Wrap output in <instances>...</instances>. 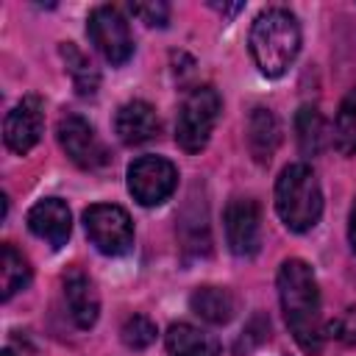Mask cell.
Segmentation results:
<instances>
[{
	"instance_id": "9a60e30c",
	"label": "cell",
	"mask_w": 356,
	"mask_h": 356,
	"mask_svg": "<svg viewBox=\"0 0 356 356\" xmlns=\"http://www.w3.org/2000/svg\"><path fill=\"white\" fill-rule=\"evenodd\" d=\"M164 345L170 356H220L217 337L192 323H172L164 334Z\"/></svg>"
},
{
	"instance_id": "cb8c5ba5",
	"label": "cell",
	"mask_w": 356,
	"mask_h": 356,
	"mask_svg": "<svg viewBox=\"0 0 356 356\" xmlns=\"http://www.w3.org/2000/svg\"><path fill=\"white\" fill-rule=\"evenodd\" d=\"M348 242H350V248L356 253V200H353L350 214H348Z\"/></svg>"
},
{
	"instance_id": "d6986e66",
	"label": "cell",
	"mask_w": 356,
	"mask_h": 356,
	"mask_svg": "<svg viewBox=\"0 0 356 356\" xmlns=\"http://www.w3.org/2000/svg\"><path fill=\"white\" fill-rule=\"evenodd\" d=\"M28 284H31V264H28V259L14 245L6 242L3 245V264H0V298L11 300Z\"/></svg>"
},
{
	"instance_id": "e0dca14e",
	"label": "cell",
	"mask_w": 356,
	"mask_h": 356,
	"mask_svg": "<svg viewBox=\"0 0 356 356\" xmlns=\"http://www.w3.org/2000/svg\"><path fill=\"white\" fill-rule=\"evenodd\" d=\"M295 139L303 156H317L328 145L325 117L314 106H300L295 114Z\"/></svg>"
},
{
	"instance_id": "6da1fadb",
	"label": "cell",
	"mask_w": 356,
	"mask_h": 356,
	"mask_svg": "<svg viewBox=\"0 0 356 356\" xmlns=\"http://www.w3.org/2000/svg\"><path fill=\"white\" fill-rule=\"evenodd\" d=\"M275 284L292 339L306 356H320L325 342V323H323V300L314 270L303 259H286L278 267Z\"/></svg>"
},
{
	"instance_id": "5bb4252c",
	"label": "cell",
	"mask_w": 356,
	"mask_h": 356,
	"mask_svg": "<svg viewBox=\"0 0 356 356\" xmlns=\"http://www.w3.org/2000/svg\"><path fill=\"white\" fill-rule=\"evenodd\" d=\"M281 145V122L278 117L264 108V106H256L248 117V147H250V156L259 161V164H267L275 150Z\"/></svg>"
},
{
	"instance_id": "ac0fdd59",
	"label": "cell",
	"mask_w": 356,
	"mask_h": 356,
	"mask_svg": "<svg viewBox=\"0 0 356 356\" xmlns=\"http://www.w3.org/2000/svg\"><path fill=\"white\" fill-rule=\"evenodd\" d=\"M58 53H61V58H64V64H67V72H70V78H72L78 95H81V97H92V95L97 92V86H100V72L95 70V64L89 61V56L81 53L72 42H64V44L58 47Z\"/></svg>"
},
{
	"instance_id": "3957f363",
	"label": "cell",
	"mask_w": 356,
	"mask_h": 356,
	"mask_svg": "<svg viewBox=\"0 0 356 356\" xmlns=\"http://www.w3.org/2000/svg\"><path fill=\"white\" fill-rule=\"evenodd\" d=\"M275 211L281 222L295 234H306L320 222L323 189L309 164L295 161L281 170L275 181Z\"/></svg>"
},
{
	"instance_id": "7a4b0ae2",
	"label": "cell",
	"mask_w": 356,
	"mask_h": 356,
	"mask_svg": "<svg viewBox=\"0 0 356 356\" xmlns=\"http://www.w3.org/2000/svg\"><path fill=\"white\" fill-rule=\"evenodd\" d=\"M248 44L259 72L281 78L300 53V22L289 8L270 6L253 19Z\"/></svg>"
},
{
	"instance_id": "ffe728a7",
	"label": "cell",
	"mask_w": 356,
	"mask_h": 356,
	"mask_svg": "<svg viewBox=\"0 0 356 356\" xmlns=\"http://www.w3.org/2000/svg\"><path fill=\"white\" fill-rule=\"evenodd\" d=\"M334 147L342 156H356V86L339 103L334 120Z\"/></svg>"
},
{
	"instance_id": "5b68a950",
	"label": "cell",
	"mask_w": 356,
	"mask_h": 356,
	"mask_svg": "<svg viewBox=\"0 0 356 356\" xmlns=\"http://www.w3.org/2000/svg\"><path fill=\"white\" fill-rule=\"evenodd\" d=\"M83 228L92 245L106 256H122L134 245V222L117 203H92L83 209Z\"/></svg>"
},
{
	"instance_id": "d4e9b609",
	"label": "cell",
	"mask_w": 356,
	"mask_h": 356,
	"mask_svg": "<svg viewBox=\"0 0 356 356\" xmlns=\"http://www.w3.org/2000/svg\"><path fill=\"white\" fill-rule=\"evenodd\" d=\"M3 356H14V353H11V350H8V348H6V350H3Z\"/></svg>"
},
{
	"instance_id": "9c48e42d",
	"label": "cell",
	"mask_w": 356,
	"mask_h": 356,
	"mask_svg": "<svg viewBox=\"0 0 356 356\" xmlns=\"http://www.w3.org/2000/svg\"><path fill=\"white\" fill-rule=\"evenodd\" d=\"M225 242L234 256H253L261 245V214L256 200L250 197H231L222 211Z\"/></svg>"
},
{
	"instance_id": "7c38bea8",
	"label": "cell",
	"mask_w": 356,
	"mask_h": 356,
	"mask_svg": "<svg viewBox=\"0 0 356 356\" xmlns=\"http://www.w3.org/2000/svg\"><path fill=\"white\" fill-rule=\"evenodd\" d=\"M64 300H67V312L78 328H92L97 323L100 295L95 289V281L86 273L70 270L64 275Z\"/></svg>"
},
{
	"instance_id": "277c9868",
	"label": "cell",
	"mask_w": 356,
	"mask_h": 356,
	"mask_svg": "<svg viewBox=\"0 0 356 356\" xmlns=\"http://www.w3.org/2000/svg\"><path fill=\"white\" fill-rule=\"evenodd\" d=\"M220 108H222V100H220L214 86H209V83L195 86L178 108V120H175L178 147L186 153H200L211 139Z\"/></svg>"
},
{
	"instance_id": "52a82bcc",
	"label": "cell",
	"mask_w": 356,
	"mask_h": 356,
	"mask_svg": "<svg viewBox=\"0 0 356 356\" xmlns=\"http://www.w3.org/2000/svg\"><path fill=\"white\" fill-rule=\"evenodd\" d=\"M178 186V170L164 156H139L128 167V192L139 206H161Z\"/></svg>"
},
{
	"instance_id": "7402d4cb",
	"label": "cell",
	"mask_w": 356,
	"mask_h": 356,
	"mask_svg": "<svg viewBox=\"0 0 356 356\" xmlns=\"http://www.w3.org/2000/svg\"><path fill=\"white\" fill-rule=\"evenodd\" d=\"M325 334H331L337 342L353 348V345H356V309L350 306V309H345L337 320H331V323L325 325Z\"/></svg>"
},
{
	"instance_id": "44dd1931",
	"label": "cell",
	"mask_w": 356,
	"mask_h": 356,
	"mask_svg": "<svg viewBox=\"0 0 356 356\" xmlns=\"http://www.w3.org/2000/svg\"><path fill=\"white\" fill-rule=\"evenodd\" d=\"M156 334H159L156 323H153L150 317H145V314L128 317V320L122 323V328H120V337H122V342H125L131 350H145L147 345L156 342Z\"/></svg>"
},
{
	"instance_id": "8fae6325",
	"label": "cell",
	"mask_w": 356,
	"mask_h": 356,
	"mask_svg": "<svg viewBox=\"0 0 356 356\" xmlns=\"http://www.w3.org/2000/svg\"><path fill=\"white\" fill-rule=\"evenodd\" d=\"M25 222H28L31 234L44 239L53 250L64 248L70 234H72V214H70V206L61 197H44V200L33 203Z\"/></svg>"
},
{
	"instance_id": "2e32d148",
	"label": "cell",
	"mask_w": 356,
	"mask_h": 356,
	"mask_svg": "<svg viewBox=\"0 0 356 356\" xmlns=\"http://www.w3.org/2000/svg\"><path fill=\"white\" fill-rule=\"evenodd\" d=\"M189 306L200 320L214 323V325L228 323L236 312V300L225 286H197L189 295Z\"/></svg>"
},
{
	"instance_id": "603a6c76",
	"label": "cell",
	"mask_w": 356,
	"mask_h": 356,
	"mask_svg": "<svg viewBox=\"0 0 356 356\" xmlns=\"http://www.w3.org/2000/svg\"><path fill=\"white\" fill-rule=\"evenodd\" d=\"M131 14L139 17L150 28H164L170 19V6L156 0V3H131Z\"/></svg>"
},
{
	"instance_id": "4fadbf2b",
	"label": "cell",
	"mask_w": 356,
	"mask_h": 356,
	"mask_svg": "<svg viewBox=\"0 0 356 356\" xmlns=\"http://www.w3.org/2000/svg\"><path fill=\"white\" fill-rule=\"evenodd\" d=\"M114 131L122 145H145L159 134V117L156 108L145 100H128L117 108Z\"/></svg>"
},
{
	"instance_id": "ba28073f",
	"label": "cell",
	"mask_w": 356,
	"mask_h": 356,
	"mask_svg": "<svg viewBox=\"0 0 356 356\" xmlns=\"http://www.w3.org/2000/svg\"><path fill=\"white\" fill-rule=\"evenodd\" d=\"M56 139L72 164L81 170H97L108 161V150L100 142L95 125L81 114H64L56 125Z\"/></svg>"
},
{
	"instance_id": "8992f818",
	"label": "cell",
	"mask_w": 356,
	"mask_h": 356,
	"mask_svg": "<svg viewBox=\"0 0 356 356\" xmlns=\"http://www.w3.org/2000/svg\"><path fill=\"white\" fill-rule=\"evenodd\" d=\"M86 36L97 47V53L114 67L125 64L134 56V36H131L128 19L114 6H97L89 11Z\"/></svg>"
},
{
	"instance_id": "30bf717a",
	"label": "cell",
	"mask_w": 356,
	"mask_h": 356,
	"mask_svg": "<svg viewBox=\"0 0 356 356\" xmlns=\"http://www.w3.org/2000/svg\"><path fill=\"white\" fill-rule=\"evenodd\" d=\"M42 134H44V108H42V100L36 95H28V97H22L6 114V122H3L6 147L14 150L17 156H25V153H31L39 145Z\"/></svg>"
}]
</instances>
